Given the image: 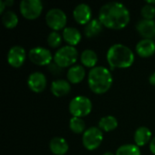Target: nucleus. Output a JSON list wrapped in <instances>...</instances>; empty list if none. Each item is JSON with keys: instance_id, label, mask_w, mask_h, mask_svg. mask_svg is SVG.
<instances>
[{"instance_id": "obj_11", "label": "nucleus", "mask_w": 155, "mask_h": 155, "mask_svg": "<svg viewBox=\"0 0 155 155\" xmlns=\"http://www.w3.org/2000/svg\"><path fill=\"white\" fill-rule=\"evenodd\" d=\"M27 85L32 92L36 94L42 93L47 85L46 77L41 72H34L28 76Z\"/></svg>"}, {"instance_id": "obj_1", "label": "nucleus", "mask_w": 155, "mask_h": 155, "mask_svg": "<svg viewBox=\"0 0 155 155\" xmlns=\"http://www.w3.org/2000/svg\"><path fill=\"white\" fill-rule=\"evenodd\" d=\"M98 19L106 28L121 30L128 25L131 20V15L130 11L124 4L109 2L100 8Z\"/></svg>"}, {"instance_id": "obj_29", "label": "nucleus", "mask_w": 155, "mask_h": 155, "mask_svg": "<svg viewBox=\"0 0 155 155\" xmlns=\"http://www.w3.org/2000/svg\"><path fill=\"white\" fill-rule=\"evenodd\" d=\"M150 151L153 154L155 155V137L152 139V141L150 142V145H149Z\"/></svg>"}, {"instance_id": "obj_7", "label": "nucleus", "mask_w": 155, "mask_h": 155, "mask_svg": "<svg viewBox=\"0 0 155 155\" xmlns=\"http://www.w3.org/2000/svg\"><path fill=\"white\" fill-rule=\"evenodd\" d=\"M45 22L53 31L64 30L67 23L65 13L60 8H52L45 15Z\"/></svg>"}, {"instance_id": "obj_24", "label": "nucleus", "mask_w": 155, "mask_h": 155, "mask_svg": "<svg viewBox=\"0 0 155 155\" xmlns=\"http://www.w3.org/2000/svg\"><path fill=\"white\" fill-rule=\"evenodd\" d=\"M69 128L73 133L77 134H84L86 131L84 121L83 120V118H78V117H72L70 119Z\"/></svg>"}, {"instance_id": "obj_20", "label": "nucleus", "mask_w": 155, "mask_h": 155, "mask_svg": "<svg viewBox=\"0 0 155 155\" xmlns=\"http://www.w3.org/2000/svg\"><path fill=\"white\" fill-rule=\"evenodd\" d=\"M103 27H104V25L98 18L92 19L84 26V35L87 38H93V37L98 36L102 33Z\"/></svg>"}, {"instance_id": "obj_30", "label": "nucleus", "mask_w": 155, "mask_h": 155, "mask_svg": "<svg viewBox=\"0 0 155 155\" xmlns=\"http://www.w3.org/2000/svg\"><path fill=\"white\" fill-rule=\"evenodd\" d=\"M5 7H6V5L5 4V1L0 0V14H3L4 15V11H5Z\"/></svg>"}, {"instance_id": "obj_3", "label": "nucleus", "mask_w": 155, "mask_h": 155, "mask_svg": "<svg viewBox=\"0 0 155 155\" xmlns=\"http://www.w3.org/2000/svg\"><path fill=\"white\" fill-rule=\"evenodd\" d=\"M113 75L109 69L104 66H95L88 74V85L96 94H104L113 85Z\"/></svg>"}, {"instance_id": "obj_21", "label": "nucleus", "mask_w": 155, "mask_h": 155, "mask_svg": "<svg viewBox=\"0 0 155 155\" xmlns=\"http://www.w3.org/2000/svg\"><path fill=\"white\" fill-rule=\"evenodd\" d=\"M81 63L84 66L87 68H94L97 62H98V56L96 53L92 49H85L82 52L80 55Z\"/></svg>"}, {"instance_id": "obj_18", "label": "nucleus", "mask_w": 155, "mask_h": 155, "mask_svg": "<svg viewBox=\"0 0 155 155\" xmlns=\"http://www.w3.org/2000/svg\"><path fill=\"white\" fill-rule=\"evenodd\" d=\"M63 39L65 41L67 45L75 46L80 43L82 35L77 28L69 26L63 30Z\"/></svg>"}, {"instance_id": "obj_16", "label": "nucleus", "mask_w": 155, "mask_h": 155, "mask_svg": "<svg viewBox=\"0 0 155 155\" xmlns=\"http://www.w3.org/2000/svg\"><path fill=\"white\" fill-rule=\"evenodd\" d=\"M85 74V69L83 65L74 64L72 67H70L69 70L67 71L66 77L70 84H77L84 79Z\"/></svg>"}, {"instance_id": "obj_14", "label": "nucleus", "mask_w": 155, "mask_h": 155, "mask_svg": "<svg viewBox=\"0 0 155 155\" xmlns=\"http://www.w3.org/2000/svg\"><path fill=\"white\" fill-rule=\"evenodd\" d=\"M136 53L143 58H148L155 54V42L152 39H142L135 46Z\"/></svg>"}, {"instance_id": "obj_5", "label": "nucleus", "mask_w": 155, "mask_h": 155, "mask_svg": "<svg viewBox=\"0 0 155 155\" xmlns=\"http://www.w3.org/2000/svg\"><path fill=\"white\" fill-rule=\"evenodd\" d=\"M93 109L91 100L84 95L74 97L69 104V112L73 117L83 118L90 114Z\"/></svg>"}, {"instance_id": "obj_19", "label": "nucleus", "mask_w": 155, "mask_h": 155, "mask_svg": "<svg viewBox=\"0 0 155 155\" xmlns=\"http://www.w3.org/2000/svg\"><path fill=\"white\" fill-rule=\"evenodd\" d=\"M152 132L145 126H141L134 133V143L138 147L144 146L152 141Z\"/></svg>"}, {"instance_id": "obj_26", "label": "nucleus", "mask_w": 155, "mask_h": 155, "mask_svg": "<svg viewBox=\"0 0 155 155\" xmlns=\"http://www.w3.org/2000/svg\"><path fill=\"white\" fill-rule=\"evenodd\" d=\"M63 41V36L56 31L51 32L47 36V44L52 48H57L61 45Z\"/></svg>"}, {"instance_id": "obj_9", "label": "nucleus", "mask_w": 155, "mask_h": 155, "mask_svg": "<svg viewBox=\"0 0 155 155\" xmlns=\"http://www.w3.org/2000/svg\"><path fill=\"white\" fill-rule=\"evenodd\" d=\"M28 57L33 64L39 66H43V65L48 66L54 60L51 51L47 48L41 47V46L32 48L29 51Z\"/></svg>"}, {"instance_id": "obj_12", "label": "nucleus", "mask_w": 155, "mask_h": 155, "mask_svg": "<svg viewBox=\"0 0 155 155\" xmlns=\"http://www.w3.org/2000/svg\"><path fill=\"white\" fill-rule=\"evenodd\" d=\"M73 16L77 24L85 25L92 20V9L87 4H79L74 7Z\"/></svg>"}, {"instance_id": "obj_17", "label": "nucleus", "mask_w": 155, "mask_h": 155, "mask_svg": "<svg viewBox=\"0 0 155 155\" xmlns=\"http://www.w3.org/2000/svg\"><path fill=\"white\" fill-rule=\"evenodd\" d=\"M49 149L54 155H64L69 150V145L63 137H54L49 143Z\"/></svg>"}, {"instance_id": "obj_23", "label": "nucleus", "mask_w": 155, "mask_h": 155, "mask_svg": "<svg viewBox=\"0 0 155 155\" xmlns=\"http://www.w3.org/2000/svg\"><path fill=\"white\" fill-rule=\"evenodd\" d=\"M19 22L17 15L13 11H6L2 15V23L4 26L7 29H13L15 28Z\"/></svg>"}, {"instance_id": "obj_15", "label": "nucleus", "mask_w": 155, "mask_h": 155, "mask_svg": "<svg viewBox=\"0 0 155 155\" xmlns=\"http://www.w3.org/2000/svg\"><path fill=\"white\" fill-rule=\"evenodd\" d=\"M51 92L55 97H64L71 92V84L68 81L58 79L52 83Z\"/></svg>"}, {"instance_id": "obj_31", "label": "nucleus", "mask_w": 155, "mask_h": 155, "mask_svg": "<svg viewBox=\"0 0 155 155\" xmlns=\"http://www.w3.org/2000/svg\"><path fill=\"white\" fill-rule=\"evenodd\" d=\"M149 82L152 85H154L155 86V72L153 74H152L150 75V78H149Z\"/></svg>"}, {"instance_id": "obj_27", "label": "nucleus", "mask_w": 155, "mask_h": 155, "mask_svg": "<svg viewBox=\"0 0 155 155\" xmlns=\"http://www.w3.org/2000/svg\"><path fill=\"white\" fill-rule=\"evenodd\" d=\"M141 15L143 16V19L153 20L155 17V6L146 4L145 5H143L142 7Z\"/></svg>"}, {"instance_id": "obj_33", "label": "nucleus", "mask_w": 155, "mask_h": 155, "mask_svg": "<svg viewBox=\"0 0 155 155\" xmlns=\"http://www.w3.org/2000/svg\"><path fill=\"white\" fill-rule=\"evenodd\" d=\"M146 4L153 5H155V0H153V1H147V2H146Z\"/></svg>"}, {"instance_id": "obj_25", "label": "nucleus", "mask_w": 155, "mask_h": 155, "mask_svg": "<svg viewBox=\"0 0 155 155\" xmlns=\"http://www.w3.org/2000/svg\"><path fill=\"white\" fill-rule=\"evenodd\" d=\"M115 155H142L140 147H138L136 144H124L121 145L117 151Z\"/></svg>"}, {"instance_id": "obj_34", "label": "nucleus", "mask_w": 155, "mask_h": 155, "mask_svg": "<svg viewBox=\"0 0 155 155\" xmlns=\"http://www.w3.org/2000/svg\"><path fill=\"white\" fill-rule=\"evenodd\" d=\"M103 155H115L114 153H112V152H105L104 153Z\"/></svg>"}, {"instance_id": "obj_2", "label": "nucleus", "mask_w": 155, "mask_h": 155, "mask_svg": "<svg viewBox=\"0 0 155 155\" xmlns=\"http://www.w3.org/2000/svg\"><path fill=\"white\" fill-rule=\"evenodd\" d=\"M107 62L112 69H126L134 63V54L123 44H114L107 51Z\"/></svg>"}, {"instance_id": "obj_22", "label": "nucleus", "mask_w": 155, "mask_h": 155, "mask_svg": "<svg viewBox=\"0 0 155 155\" xmlns=\"http://www.w3.org/2000/svg\"><path fill=\"white\" fill-rule=\"evenodd\" d=\"M118 126L117 119L113 115H106L100 119L99 121V128L104 132H113Z\"/></svg>"}, {"instance_id": "obj_4", "label": "nucleus", "mask_w": 155, "mask_h": 155, "mask_svg": "<svg viewBox=\"0 0 155 155\" xmlns=\"http://www.w3.org/2000/svg\"><path fill=\"white\" fill-rule=\"evenodd\" d=\"M77 59L78 51L74 46L71 45H65L59 48L54 55V62L63 69L74 65Z\"/></svg>"}, {"instance_id": "obj_6", "label": "nucleus", "mask_w": 155, "mask_h": 155, "mask_svg": "<svg viewBox=\"0 0 155 155\" xmlns=\"http://www.w3.org/2000/svg\"><path fill=\"white\" fill-rule=\"evenodd\" d=\"M104 140V134L99 127H90L83 134V145L88 151L96 150Z\"/></svg>"}, {"instance_id": "obj_8", "label": "nucleus", "mask_w": 155, "mask_h": 155, "mask_svg": "<svg viewBox=\"0 0 155 155\" xmlns=\"http://www.w3.org/2000/svg\"><path fill=\"white\" fill-rule=\"evenodd\" d=\"M21 15L28 20L38 18L43 11V4L40 0H23L19 4Z\"/></svg>"}, {"instance_id": "obj_13", "label": "nucleus", "mask_w": 155, "mask_h": 155, "mask_svg": "<svg viewBox=\"0 0 155 155\" xmlns=\"http://www.w3.org/2000/svg\"><path fill=\"white\" fill-rule=\"evenodd\" d=\"M136 30L143 39H152L155 37V21L141 19L136 24Z\"/></svg>"}, {"instance_id": "obj_32", "label": "nucleus", "mask_w": 155, "mask_h": 155, "mask_svg": "<svg viewBox=\"0 0 155 155\" xmlns=\"http://www.w3.org/2000/svg\"><path fill=\"white\" fill-rule=\"evenodd\" d=\"M5 4L6 6H12L13 4H14V1L13 0H5Z\"/></svg>"}, {"instance_id": "obj_28", "label": "nucleus", "mask_w": 155, "mask_h": 155, "mask_svg": "<svg viewBox=\"0 0 155 155\" xmlns=\"http://www.w3.org/2000/svg\"><path fill=\"white\" fill-rule=\"evenodd\" d=\"M48 70L54 75H58V74H61L62 72H63V68L60 67L58 64H56L54 62V63H51L49 65H48Z\"/></svg>"}, {"instance_id": "obj_10", "label": "nucleus", "mask_w": 155, "mask_h": 155, "mask_svg": "<svg viewBox=\"0 0 155 155\" xmlns=\"http://www.w3.org/2000/svg\"><path fill=\"white\" fill-rule=\"evenodd\" d=\"M26 58V52L20 45L12 46L7 53V62L14 68L21 67Z\"/></svg>"}]
</instances>
